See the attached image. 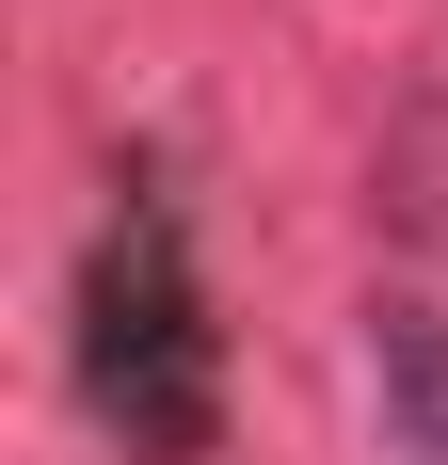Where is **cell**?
I'll return each mask as SVG.
<instances>
[{"label":"cell","instance_id":"obj_1","mask_svg":"<svg viewBox=\"0 0 448 465\" xmlns=\"http://www.w3.org/2000/svg\"><path fill=\"white\" fill-rule=\"evenodd\" d=\"M81 401L112 450L144 465H209L224 450V322L192 289V241L161 193H129L81 257Z\"/></svg>","mask_w":448,"mask_h":465},{"label":"cell","instance_id":"obj_2","mask_svg":"<svg viewBox=\"0 0 448 465\" xmlns=\"http://www.w3.org/2000/svg\"><path fill=\"white\" fill-rule=\"evenodd\" d=\"M368 385H385V433L416 465H448V305H385L368 322Z\"/></svg>","mask_w":448,"mask_h":465}]
</instances>
